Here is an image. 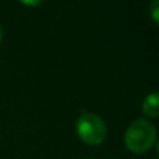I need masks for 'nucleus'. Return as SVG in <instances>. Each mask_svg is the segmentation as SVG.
<instances>
[{"mask_svg":"<svg viewBox=\"0 0 159 159\" xmlns=\"http://www.w3.org/2000/svg\"><path fill=\"white\" fill-rule=\"evenodd\" d=\"M75 133L82 143L96 147L106 140L107 126L96 113L84 112L75 120Z\"/></svg>","mask_w":159,"mask_h":159,"instance_id":"f03ea898","label":"nucleus"},{"mask_svg":"<svg viewBox=\"0 0 159 159\" xmlns=\"http://www.w3.org/2000/svg\"><path fill=\"white\" fill-rule=\"evenodd\" d=\"M21 4H24V6H39V4H42V2H21Z\"/></svg>","mask_w":159,"mask_h":159,"instance_id":"39448f33","label":"nucleus"},{"mask_svg":"<svg viewBox=\"0 0 159 159\" xmlns=\"http://www.w3.org/2000/svg\"><path fill=\"white\" fill-rule=\"evenodd\" d=\"M143 113L151 119H157L159 116V95L157 92H152L147 95L141 105Z\"/></svg>","mask_w":159,"mask_h":159,"instance_id":"7ed1b4c3","label":"nucleus"},{"mask_svg":"<svg viewBox=\"0 0 159 159\" xmlns=\"http://www.w3.org/2000/svg\"><path fill=\"white\" fill-rule=\"evenodd\" d=\"M151 17L155 24H159V2L154 0L151 3Z\"/></svg>","mask_w":159,"mask_h":159,"instance_id":"20e7f679","label":"nucleus"},{"mask_svg":"<svg viewBox=\"0 0 159 159\" xmlns=\"http://www.w3.org/2000/svg\"><path fill=\"white\" fill-rule=\"evenodd\" d=\"M158 138L157 127L148 119L140 117L130 123L124 133V145L134 154H144L155 145Z\"/></svg>","mask_w":159,"mask_h":159,"instance_id":"f257e3e1","label":"nucleus"},{"mask_svg":"<svg viewBox=\"0 0 159 159\" xmlns=\"http://www.w3.org/2000/svg\"><path fill=\"white\" fill-rule=\"evenodd\" d=\"M2 39H3V28L0 25V42H2Z\"/></svg>","mask_w":159,"mask_h":159,"instance_id":"423d86ee","label":"nucleus"}]
</instances>
